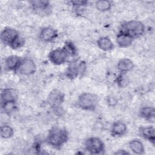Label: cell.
I'll use <instances>...</instances> for the list:
<instances>
[{
    "instance_id": "obj_28",
    "label": "cell",
    "mask_w": 155,
    "mask_h": 155,
    "mask_svg": "<svg viewBox=\"0 0 155 155\" xmlns=\"http://www.w3.org/2000/svg\"><path fill=\"white\" fill-rule=\"evenodd\" d=\"M53 110H54V112L55 113V114L58 116H62L64 113V110L63 109V108L61 107V105L59 106H56V107H53Z\"/></svg>"
},
{
    "instance_id": "obj_6",
    "label": "cell",
    "mask_w": 155,
    "mask_h": 155,
    "mask_svg": "<svg viewBox=\"0 0 155 155\" xmlns=\"http://www.w3.org/2000/svg\"><path fill=\"white\" fill-rule=\"evenodd\" d=\"M36 71V65L34 61L29 58H24L21 59L20 64L16 71L20 74L28 76L33 74Z\"/></svg>"
},
{
    "instance_id": "obj_29",
    "label": "cell",
    "mask_w": 155,
    "mask_h": 155,
    "mask_svg": "<svg viewBox=\"0 0 155 155\" xmlns=\"http://www.w3.org/2000/svg\"><path fill=\"white\" fill-rule=\"evenodd\" d=\"M115 154H119V155H120V154L122 155V154H130V153L128 152V151H127L125 150L121 149V150H117V151H116V152L115 153Z\"/></svg>"
},
{
    "instance_id": "obj_11",
    "label": "cell",
    "mask_w": 155,
    "mask_h": 155,
    "mask_svg": "<svg viewBox=\"0 0 155 155\" xmlns=\"http://www.w3.org/2000/svg\"><path fill=\"white\" fill-rule=\"evenodd\" d=\"M58 36V31L50 27L43 28L39 33L40 39L45 42H50L54 41Z\"/></svg>"
},
{
    "instance_id": "obj_26",
    "label": "cell",
    "mask_w": 155,
    "mask_h": 155,
    "mask_svg": "<svg viewBox=\"0 0 155 155\" xmlns=\"http://www.w3.org/2000/svg\"><path fill=\"white\" fill-rule=\"evenodd\" d=\"M16 102L1 103V107L3 111L6 114H10L13 112L16 108Z\"/></svg>"
},
{
    "instance_id": "obj_21",
    "label": "cell",
    "mask_w": 155,
    "mask_h": 155,
    "mask_svg": "<svg viewBox=\"0 0 155 155\" xmlns=\"http://www.w3.org/2000/svg\"><path fill=\"white\" fill-rule=\"evenodd\" d=\"M14 130L13 128L7 124H4L1 127L0 135L3 139H9L13 136Z\"/></svg>"
},
{
    "instance_id": "obj_24",
    "label": "cell",
    "mask_w": 155,
    "mask_h": 155,
    "mask_svg": "<svg viewBox=\"0 0 155 155\" xmlns=\"http://www.w3.org/2000/svg\"><path fill=\"white\" fill-rule=\"evenodd\" d=\"M116 84L120 88H124L127 86L129 83V79L125 73H120V74L116 78Z\"/></svg>"
},
{
    "instance_id": "obj_15",
    "label": "cell",
    "mask_w": 155,
    "mask_h": 155,
    "mask_svg": "<svg viewBox=\"0 0 155 155\" xmlns=\"http://www.w3.org/2000/svg\"><path fill=\"white\" fill-rule=\"evenodd\" d=\"M21 58L16 55H11L8 56L4 62V65L7 70L9 71H16L20 62Z\"/></svg>"
},
{
    "instance_id": "obj_27",
    "label": "cell",
    "mask_w": 155,
    "mask_h": 155,
    "mask_svg": "<svg viewBox=\"0 0 155 155\" xmlns=\"http://www.w3.org/2000/svg\"><path fill=\"white\" fill-rule=\"evenodd\" d=\"M71 5L76 7H82L87 5L88 2L86 0H75V1H70Z\"/></svg>"
},
{
    "instance_id": "obj_22",
    "label": "cell",
    "mask_w": 155,
    "mask_h": 155,
    "mask_svg": "<svg viewBox=\"0 0 155 155\" xmlns=\"http://www.w3.org/2000/svg\"><path fill=\"white\" fill-rule=\"evenodd\" d=\"M63 48L64 49V50L66 51V53H67L68 57L69 56H72L74 57L75 56L77 55V53H78V50L77 48L76 47V46L74 45V44L69 41H67L65 42V44L63 47Z\"/></svg>"
},
{
    "instance_id": "obj_25",
    "label": "cell",
    "mask_w": 155,
    "mask_h": 155,
    "mask_svg": "<svg viewBox=\"0 0 155 155\" xmlns=\"http://www.w3.org/2000/svg\"><path fill=\"white\" fill-rule=\"evenodd\" d=\"M25 44V39L24 38L21 37L20 35L18 36L15 40L14 41L10 44L9 46L13 50H16L21 48L23 47Z\"/></svg>"
},
{
    "instance_id": "obj_1",
    "label": "cell",
    "mask_w": 155,
    "mask_h": 155,
    "mask_svg": "<svg viewBox=\"0 0 155 155\" xmlns=\"http://www.w3.org/2000/svg\"><path fill=\"white\" fill-rule=\"evenodd\" d=\"M67 131L61 127H53L48 133L46 137L47 143L54 148H61L68 140Z\"/></svg>"
},
{
    "instance_id": "obj_23",
    "label": "cell",
    "mask_w": 155,
    "mask_h": 155,
    "mask_svg": "<svg viewBox=\"0 0 155 155\" xmlns=\"http://www.w3.org/2000/svg\"><path fill=\"white\" fill-rule=\"evenodd\" d=\"M95 6L99 11L104 12L108 11L111 8V2L107 0H99L96 2Z\"/></svg>"
},
{
    "instance_id": "obj_17",
    "label": "cell",
    "mask_w": 155,
    "mask_h": 155,
    "mask_svg": "<svg viewBox=\"0 0 155 155\" xmlns=\"http://www.w3.org/2000/svg\"><path fill=\"white\" fill-rule=\"evenodd\" d=\"M133 40V38L122 31H119L116 36V42L120 47L125 48L130 46Z\"/></svg>"
},
{
    "instance_id": "obj_5",
    "label": "cell",
    "mask_w": 155,
    "mask_h": 155,
    "mask_svg": "<svg viewBox=\"0 0 155 155\" xmlns=\"http://www.w3.org/2000/svg\"><path fill=\"white\" fill-rule=\"evenodd\" d=\"M85 148L90 154H103L105 151V145L99 137H91L85 141Z\"/></svg>"
},
{
    "instance_id": "obj_8",
    "label": "cell",
    "mask_w": 155,
    "mask_h": 155,
    "mask_svg": "<svg viewBox=\"0 0 155 155\" xmlns=\"http://www.w3.org/2000/svg\"><path fill=\"white\" fill-rule=\"evenodd\" d=\"M33 10L38 15H48L51 10L50 2L45 0L30 1Z\"/></svg>"
},
{
    "instance_id": "obj_14",
    "label": "cell",
    "mask_w": 155,
    "mask_h": 155,
    "mask_svg": "<svg viewBox=\"0 0 155 155\" xmlns=\"http://www.w3.org/2000/svg\"><path fill=\"white\" fill-rule=\"evenodd\" d=\"M127 127L122 121L114 122L111 127V134L114 137H121L126 134Z\"/></svg>"
},
{
    "instance_id": "obj_10",
    "label": "cell",
    "mask_w": 155,
    "mask_h": 155,
    "mask_svg": "<svg viewBox=\"0 0 155 155\" xmlns=\"http://www.w3.org/2000/svg\"><path fill=\"white\" fill-rule=\"evenodd\" d=\"M65 96L63 92L58 89L51 90L48 96V102L51 107L61 105L64 101Z\"/></svg>"
},
{
    "instance_id": "obj_12",
    "label": "cell",
    "mask_w": 155,
    "mask_h": 155,
    "mask_svg": "<svg viewBox=\"0 0 155 155\" xmlns=\"http://www.w3.org/2000/svg\"><path fill=\"white\" fill-rule=\"evenodd\" d=\"M18 97V92L13 88H4L1 94V103L16 102Z\"/></svg>"
},
{
    "instance_id": "obj_16",
    "label": "cell",
    "mask_w": 155,
    "mask_h": 155,
    "mask_svg": "<svg viewBox=\"0 0 155 155\" xmlns=\"http://www.w3.org/2000/svg\"><path fill=\"white\" fill-rule=\"evenodd\" d=\"M117 68L120 73H126L131 71L134 67V64L133 61L127 58L120 59L117 65Z\"/></svg>"
},
{
    "instance_id": "obj_9",
    "label": "cell",
    "mask_w": 155,
    "mask_h": 155,
    "mask_svg": "<svg viewBox=\"0 0 155 155\" xmlns=\"http://www.w3.org/2000/svg\"><path fill=\"white\" fill-rule=\"evenodd\" d=\"M19 36L18 31L12 27H5L1 33V40L2 43L8 46L14 41V40Z\"/></svg>"
},
{
    "instance_id": "obj_19",
    "label": "cell",
    "mask_w": 155,
    "mask_h": 155,
    "mask_svg": "<svg viewBox=\"0 0 155 155\" xmlns=\"http://www.w3.org/2000/svg\"><path fill=\"white\" fill-rule=\"evenodd\" d=\"M139 114L140 117L143 118L144 119L149 121H152L154 120L155 110L152 107H143L140 110Z\"/></svg>"
},
{
    "instance_id": "obj_2",
    "label": "cell",
    "mask_w": 155,
    "mask_h": 155,
    "mask_svg": "<svg viewBox=\"0 0 155 155\" xmlns=\"http://www.w3.org/2000/svg\"><path fill=\"white\" fill-rule=\"evenodd\" d=\"M120 31L135 39L143 34L145 31V25L139 21L131 20L122 24Z\"/></svg>"
},
{
    "instance_id": "obj_13",
    "label": "cell",
    "mask_w": 155,
    "mask_h": 155,
    "mask_svg": "<svg viewBox=\"0 0 155 155\" xmlns=\"http://www.w3.org/2000/svg\"><path fill=\"white\" fill-rule=\"evenodd\" d=\"M140 135L145 139L150 142L153 145L155 142V129L153 126L140 127L139 129Z\"/></svg>"
},
{
    "instance_id": "obj_3",
    "label": "cell",
    "mask_w": 155,
    "mask_h": 155,
    "mask_svg": "<svg viewBox=\"0 0 155 155\" xmlns=\"http://www.w3.org/2000/svg\"><path fill=\"white\" fill-rule=\"evenodd\" d=\"M98 96L92 93L85 92L81 94L78 99V105L84 110L93 111L98 104Z\"/></svg>"
},
{
    "instance_id": "obj_20",
    "label": "cell",
    "mask_w": 155,
    "mask_h": 155,
    "mask_svg": "<svg viewBox=\"0 0 155 155\" xmlns=\"http://www.w3.org/2000/svg\"><path fill=\"white\" fill-rule=\"evenodd\" d=\"M129 147L130 150L136 154L144 153V146L143 143L138 139H134L130 141Z\"/></svg>"
},
{
    "instance_id": "obj_4",
    "label": "cell",
    "mask_w": 155,
    "mask_h": 155,
    "mask_svg": "<svg viewBox=\"0 0 155 155\" xmlns=\"http://www.w3.org/2000/svg\"><path fill=\"white\" fill-rule=\"evenodd\" d=\"M87 65L85 61L78 59L72 61L68 65L66 71V76L71 79H75L83 74L86 70Z\"/></svg>"
},
{
    "instance_id": "obj_18",
    "label": "cell",
    "mask_w": 155,
    "mask_h": 155,
    "mask_svg": "<svg viewBox=\"0 0 155 155\" xmlns=\"http://www.w3.org/2000/svg\"><path fill=\"white\" fill-rule=\"evenodd\" d=\"M97 45L98 47L105 51H110L114 48V44L111 40L107 36L101 37L97 41Z\"/></svg>"
},
{
    "instance_id": "obj_7",
    "label": "cell",
    "mask_w": 155,
    "mask_h": 155,
    "mask_svg": "<svg viewBox=\"0 0 155 155\" xmlns=\"http://www.w3.org/2000/svg\"><path fill=\"white\" fill-rule=\"evenodd\" d=\"M68 58V56L63 47L56 48L51 50L48 54L50 61L55 65H60L64 64Z\"/></svg>"
}]
</instances>
